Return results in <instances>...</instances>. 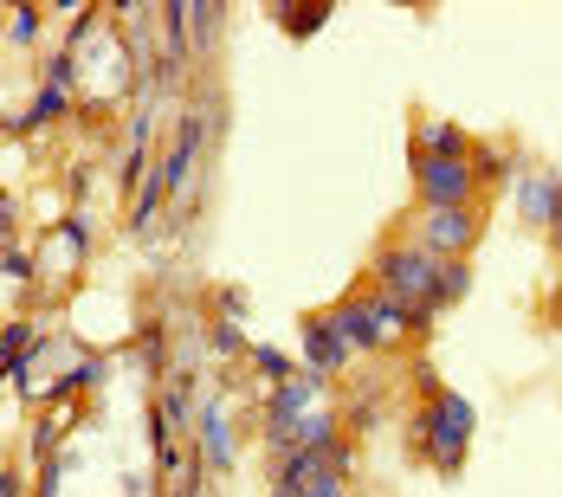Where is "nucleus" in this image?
<instances>
[{"mask_svg": "<svg viewBox=\"0 0 562 497\" xmlns=\"http://www.w3.org/2000/svg\"><path fill=\"white\" fill-rule=\"evenodd\" d=\"M440 266H447V259H434V252H420L414 239H401V246H382V252H375L369 278H375V291H389L394 304H407V310H420V317L434 324V317H440Z\"/></svg>", "mask_w": 562, "mask_h": 497, "instance_id": "f257e3e1", "label": "nucleus"}, {"mask_svg": "<svg viewBox=\"0 0 562 497\" xmlns=\"http://www.w3.org/2000/svg\"><path fill=\"white\" fill-rule=\"evenodd\" d=\"M472 433H479V414H472V400H465V394H452V387H440V394L427 400V414L414 420V440H420V452L434 459V472H440V478H452V472L465 465Z\"/></svg>", "mask_w": 562, "mask_h": 497, "instance_id": "f03ea898", "label": "nucleus"}, {"mask_svg": "<svg viewBox=\"0 0 562 497\" xmlns=\"http://www.w3.org/2000/svg\"><path fill=\"white\" fill-rule=\"evenodd\" d=\"M479 194H485V174H479L472 156L447 162V156L414 149V201L420 207H479Z\"/></svg>", "mask_w": 562, "mask_h": 497, "instance_id": "7ed1b4c3", "label": "nucleus"}, {"mask_svg": "<svg viewBox=\"0 0 562 497\" xmlns=\"http://www.w3.org/2000/svg\"><path fill=\"white\" fill-rule=\"evenodd\" d=\"M407 239L434 259H472V246L485 239V214L479 207H420Z\"/></svg>", "mask_w": 562, "mask_h": 497, "instance_id": "20e7f679", "label": "nucleus"}, {"mask_svg": "<svg viewBox=\"0 0 562 497\" xmlns=\"http://www.w3.org/2000/svg\"><path fill=\"white\" fill-rule=\"evenodd\" d=\"M201 149H207V116L181 111V116H175V143L156 156V181H162V194H169L175 207H188V201H194V168H201Z\"/></svg>", "mask_w": 562, "mask_h": 497, "instance_id": "39448f33", "label": "nucleus"}, {"mask_svg": "<svg viewBox=\"0 0 562 497\" xmlns=\"http://www.w3.org/2000/svg\"><path fill=\"white\" fill-rule=\"evenodd\" d=\"M330 324L342 330V342H349L356 355H382V349H394L389 317H382V291H375V284L356 291V297H342V304H330Z\"/></svg>", "mask_w": 562, "mask_h": 497, "instance_id": "423d86ee", "label": "nucleus"}, {"mask_svg": "<svg viewBox=\"0 0 562 497\" xmlns=\"http://www.w3.org/2000/svg\"><path fill=\"white\" fill-rule=\"evenodd\" d=\"M510 194H517V221L530 226V233H550L562 214V174L557 168H524L517 181H510Z\"/></svg>", "mask_w": 562, "mask_h": 497, "instance_id": "0eeeda50", "label": "nucleus"}, {"mask_svg": "<svg viewBox=\"0 0 562 497\" xmlns=\"http://www.w3.org/2000/svg\"><path fill=\"white\" fill-rule=\"evenodd\" d=\"M194 452H201V465L221 478L233 472V459H239V440H233V414H226L221 394H207L201 400V420H194Z\"/></svg>", "mask_w": 562, "mask_h": 497, "instance_id": "6e6552de", "label": "nucleus"}, {"mask_svg": "<svg viewBox=\"0 0 562 497\" xmlns=\"http://www.w3.org/2000/svg\"><path fill=\"white\" fill-rule=\"evenodd\" d=\"M324 407V375H297V382H284L266 394V433H284V427H297L304 414H317Z\"/></svg>", "mask_w": 562, "mask_h": 497, "instance_id": "1a4fd4ad", "label": "nucleus"}, {"mask_svg": "<svg viewBox=\"0 0 562 497\" xmlns=\"http://www.w3.org/2000/svg\"><path fill=\"white\" fill-rule=\"evenodd\" d=\"M297 336H304V369H311V375H324V382L342 375V369H349V355H356V349L342 342V330L330 324V310L304 317V330H297Z\"/></svg>", "mask_w": 562, "mask_h": 497, "instance_id": "9d476101", "label": "nucleus"}, {"mask_svg": "<svg viewBox=\"0 0 562 497\" xmlns=\"http://www.w3.org/2000/svg\"><path fill=\"white\" fill-rule=\"evenodd\" d=\"M414 149H420V156H447V162H459V156H479V149L465 143V129H459V123H447V116H420V123H414Z\"/></svg>", "mask_w": 562, "mask_h": 497, "instance_id": "9b49d317", "label": "nucleus"}, {"mask_svg": "<svg viewBox=\"0 0 562 497\" xmlns=\"http://www.w3.org/2000/svg\"><path fill=\"white\" fill-rule=\"evenodd\" d=\"M46 349V336L33 317H13L7 330H0V355H7V375H33V355Z\"/></svg>", "mask_w": 562, "mask_h": 497, "instance_id": "f8f14e48", "label": "nucleus"}, {"mask_svg": "<svg viewBox=\"0 0 562 497\" xmlns=\"http://www.w3.org/2000/svg\"><path fill=\"white\" fill-rule=\"evenodd\" d=\"M156 407H162V420H169L181 440H188V433H194V420H201V407H194V382H188V375H175V382L156 394Z\"/></svg>", "mask_w": 562, "mask_h": 497, "instance_id": "ddd939ff", "label": "nucleus"}, {"mask_svg": "<svg viewBox=\"0 0 562 497\" xmlns=\"http://www.w3.org/2000/svg\"><path fill=\"white\" fill-rule=\"evenodd\" d=\"M65 111H71V91H58V84H40V91H33V111L13 116V129H40V123H58Z\"/></svg>", "mask_w": 562, "mask_h": 497, "instance_id": "4468645a", "label": "nucleus"}, {"mask_svg": "<svg viewBox=\"0 0 562 497\" xmlns=\"http://www.w3.org/2000/svg\"><path fill=\"white\" fill-rule=\"evenodd\" d=\"M246 362H252V369H259V375H266V382H297V375H304V369H297V362H291V355H284V349H272V342H252V349H246Z\"/></svg>", "mask_w": 562, "mask_h": 497, "instance_id": "2eb2a0df", "label": "nucleus"}, {"mask_svg": "<svg viewBox=\"0 0 562 497\" xmlns=\"http://www.w3.org/2000/svg\"><path fill=\"white\" fill-rule=\"evenodd\" d=\"M162 201H169V194H162V181H156V168H149V174H143V188H136V201H130V233H149Z\"/></svg>", "mask_w": 562, "mask_h": 497, "instance_id": "dca6fc26", "label": "nucleus"}, {"mask_svg": "<svg viewBox=\"0 0 562 497\" xmlns=\"http://www.w3.org/2000/svg\"><path fill=\"white\" fill-rule=\"evenodd\" d=\"M40 7H7V46H40Z\"/></svg>", "mask_w": 562, "mask_h": 497, "instance_id": "f3484780", "label": "nucleus"}, {"mask_svg": "<svg viewBox=\"0 0 562 497\" xmlns=\"http://www.w3.org/2000/svg\"><path fill=\"white\" fill-rule=\"evenodd\" d=\"M58 252H65L71 266H78V259L91 252V221H85V214H71V221L58 226Z\"/></svg>", "mask_w": 562, "mask_h": 497, "instance_id": "a211bd4d", "label": "nucleus"}, {"mask_svg": "<svg viewBox=\"0 0 562 497\" xmlns=\"http://www.w3.org/2000/svg\"><path fill=\"white\" fill-rule=\"evenodd\" d=\"M465 291H472V266H465V259H447V266H440V310L459 304Z\"/></svg>", "mask_w": 562, "mask_h": 497, "instance_id": "6ab92c4d", "label": "nucleus"}, {"mask_svg": "<svg viewBox=\"0 0 562 497\" xmlns=\"http://www.w3.org/2000/svg\"><path fill=\"white\" fill-rule=\"evenodd\" d=\"M221 20H226L221 7H194V53H201V58L221 46Z\"/></svg>", "mask_w": 562, "mask_h": 497, "instance_id": "aec40b11", "label": "nucleus"}, {"mask_svg": "<svg viewBox=\"0 0 562 497\" xmlns=\"http://www.w3.org/2000/svg\"><path fill=\"white\" fill-rule=\"evenodd\" d=\"M349 433H369L375 427V382H356V400H349Z\"/></svg>", "mask_w": 562, "mask_h": 497, "instance_id": "412c9836", "label": "nucleus"}, {"mask_svg": "<svg viewBox=\"0 0 562 497\" xmlns=\"http://www.w3.org/2000/svg\"><path fill=\"white\" fill-rule=\"evenodd\" d=\"M207 349H214L221 362H233V355H246L252 342H246V330H239V324H214V330H207Z\"/></svg>", "mask_w": 562, "mask_h": 497, "instance_id": "4be33fe9", "label": "nucleus"}, {"mask_svg": "<svg viewBox=\"0 0 562 497\" xmlns=\"http://www.w3.org/2000/svg\"><path fill=\"white\" fill-rule=\"evenodd\" d=\"M279 20L297 33V39H304V33H317V26L330 20V7H279Z\"/></svg>", "mask_w": 562, "mask_h": 497, "instance_id": "5701e85b", "label": "nucleus"}, {"mask_svg": "<svg viewBox=\"0 0 562 497\" xmlns=\"http://www.w3.org/2000/svg\"><path fill=\"white\" fill-rule=\"evenodd\" d=\"M26 284H33V259L7 246V291H26Z\"/></svg>", "mask_w": 562, "mask_h": 497, "instance_id": "b1692460", "label": "nucleus"}, {"mask_svg": "<svg viewBox=\"0 0 562 497\" xmlns=\"http://www.w3.org/2000/svg\"><path fill=\"white\" fill-rule=\"evenodd\" d=\"M136 355H143V369H162V330H156V324L136 336Z\"/></svg>", "mask_w": 562, "mask_h": 497, "instance_id": "393cba45", "label": "nucleus"}, {"mask_svg": "<svg viewBox=\"0 0 562 497\" xmlns=\"http://www.w3.org/2000/svg\"><path fill=\"white\" fill-rule=\"evenodd\" d=\"M58 485H65V452H53V459L40 465V497H58Z\"/></svg>", "mask_w": 562, "mask_h": 497, "instance_id": "a878e982", "label": "nucleus"}, {"mask_svg": "<svg viewBox=\"0 0 562 497\" xmlns=\"http://www.w3.org/2000/svg\"><path fill=\"white\" fill-rule=\"evenodd\" d=\"M297 497H349V478H337V472H324V478H311Z\"/></svg>", "mask_w": 562, "mask_h": 497, "instance_id": "bb28decb", "label": "nucleus"}, {"mask_svg": "<svg viewBox=\"0 0 562 497\" xmlns=\"http://www.w3.org/2000/svg\"><path fill=\"white\" fill-rule=\"evenodd\" d=\"M214 310H221V324H239V317H246V291H221Z\"/></svg>", "mask_w": 562, "mask_h": 497, "instance_id": "cd10ccee", "label": "nucleus"}, {"mask_svg": "<svg viewBox=\"0 0 562 497\" xmlns=\"http://www.w3.org/2000/svg\"><path fill=\"white\" fill-rule=\"evenodd\" d=\"M0 497H26V485H20V472H13V465H0Z\"/></svg>", "mask_w": 562, "mask_h": 497, "instance_id": "c85d7f7f", "label": "nucleus"}]
</instances>
